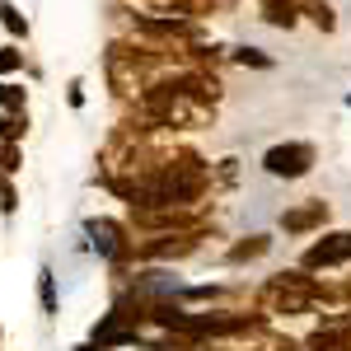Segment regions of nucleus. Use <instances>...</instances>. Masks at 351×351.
<instances>
[{
  "mask_svg": "<svg viewBox=\"0 0 351 351\" xmlns=\"http://www.w3.org/2000/svg\"><path fill=\"white\" fill-rule=\"evenodd\" d=\"M253 304H258V314H263V319H300V314H314V309H319L314 276H309V271H300V267L276 271V276H267V281L258 286Z\"/></svg>",
  "mask_w": 351,
  "mask_h": 351,
  "instance_id": "nucleus-1",
  "label": "nucleus"
},
{
  "mask_svg": "<svg viewBox=\"0 0 351 351\" xmlns=\"http://www.w3.org/2000/svg\"><path fill=\"white\" fill-rule=\"evenodd\" d=\"M351 263V230H324V239H314L300 253V271H332Z\"/></svg>",
  "mask_w": 351,
  "mask_h": 351,
  "instance_id": "nucleus-2",
  "label": "nucleus"
},
{
  "mask_svg": "<svg viewBox=\"0 0 351 351\" xmlns=\"http://www.w3.org/2000/svg\"><path fill=\"white\" fill-rule=\"evenodd\" d=\"M314 164H319V150L309 141H281V145H271L263 155V169L271 178H304Z\"/></svg>",
  "mask_w": 351,
  "mask_h": 351,
  "instance_id": "nucleus-3",
  "label": "nucleus"
},
{
  "mask_svg": "<svg viewBox=\"0 0 351 351\" xmlns=\"http://www.w3.org/2000/svg\"><path fill=\"white\" fill-rule=\"evenodd\" d=\"M202 351H300L295 337L276 332V328L258 324L248 332H234V337H216V342H202Z\"/></svg>",
  "mask_w": 351,
  "mask_h": 351,
  "instance_id": "nucleus-4",
  "label": "nucleus"
},
{
  "mask_svg": "<svg viewBox=\"0 0 351 351\" xmlns=\"http://www.w3.org/2000/svg\"><path fill=\"white\" fill-rule=\"evenodd\" d=\"M84 234H89V243H94L108 263H132V230H127L122 220L99 216V220L84 225Z\"/></svg>",
  "mask_w": 351,
  "mask_h": 351,
  "instance_id": "nucleus-5",
  "label": "nucleus"
},
{
  "mask_svg": "<svg viewBox=\"0 0 351 351\" xmlns=\"http://www.w3.org/2000/svg\"><path fill=\"white\" fill-rule=\"evenodd\" d=\"M300 351H351V314L347 309H332L324 324L300 342Z\"/></svg>",
  "mask_w": 351,
  "mask_h": 351,
  "instance_id": "nucleus-6",
  "label": "nucleus"
},
{
  "mask_svg": "<svg viewBox=\"0 0 351 351\" xmlns=\"http://www.w3.org/2000/svg\"><path fill=\"white\" fill-rule=\"evenodd\" d=\"M328 202L324 197H304V202H295V206H286L281 211V230L286 234H314V230H324L328 225Z\"/></svg>",
  "mask_w": 351,
  "mask_h": 351,
  "instance_id": "nucleus-7",
  "label": "nucleus"
},
{
  "mask_svg": "<svg viewBox=\"0 0 351 351\" xmlns=\"http://www.w3.org/2000/svg\"><path fill=\"white\" fill-rule=\"evenodd\" d=\"M267 248H271L267 234H248V239H239V243H230V248H225V263H230V267L258 263V258H267Z\"/></svg>",
  "mask_w": 351,
  "mask_h": 351,
  "instance_id": "nucleus-8",
  "label": "nucleus"
},
{
  "mask_svg": "<svg viewBox=\"0 0 351 351\" xmlns=\"http://www.w3.org/2000/svg\"><path fill=\"white\" fill-rule=\"evenodd\" d=\"M258 10H263V19L271 28H295V19H300L295 0H258Z\"/></svg>",
  "mask_w": 351,
  "mask_h": 351,
  "instance_id": "nucleus-9",
  "label": "nucleus"
},
{
  "mask_svg": "<svg viewBox=\"0 0 351 351\" xmlns=\"http://www.w3.org/2000/svg\"><path fill=\"white\" fill-rule=\"evenodd\" d=\"M28 112H0V145H24Z\"/></svg>",
  "mask_w": 351,
  "mask_h": 351,
  "instance_id": "nucleus-10",
  "label": "nucleus"
},
{
  "mask_svg": "<svg viewBox=\"0 0 351 351\" xmlns=\"http://www.w3.org/2000/svg\"><path fill=\"white\" fill-rule=\"evenodd\" d=\"M0 24L10 28V38H14V43H24V38H28V19L19 14V5H14V0H0Z\"/></svg>",
  "mask_w": 351,
  "mask_h": 351,
  "instance_id": "nucleus-11",
  "label": "nucleus"
},
{
  "mask_svg": "<svg viewBox=\"0 0 351 351\" xmlns=\"http://www.w3.org/2000/svg\"><path fill=\"white\" fill-rule=\"evenodd\" d=\"M0 112H28V89L24 84L0 80Z\"/></svg>",
  "mask_w": 351,
  "mask_h": 351,
  "instance_id": "nucleus-12",
  "label": "nucleus"
},
{
  "mask_svg": "<svg viewBox=\"0 0 351 351\" xmlns=\"http://www.w3.org/2000/svg\"><path fill=\"white\" fill-rule=\"evenodd\" d=\"M38 300H43V314H56V276L47 267L38 271Z\"/></svg>",
  "mask_w": 351,
  "mask_h": 351,
  "instance_id": "nucleus-13",
  "label": "nucleus"
},
{
  "mask_svg": "<svg viewBox=\"0 0 351 351\" xmlns=\"http://www.w3.org/2000/svg\"><path fill=\"white\" fill-rule=\"evenodd\" d=\"M24 169V145H0V173H19Z\"/></svg>",
  "mask_w": 351,
  "mask_h": 351,
  "instance_id": "nucleus-14",
  "label": "nucleus"
},
{
  "mask_svg": "<svg viewBox=\"0 0 351 351\" xmlns=\"http://www.w3.org/2000/svg\"><path fill=\"white\" fill-rule=\"evenodd\" d=\"M14 71H24V52H19V43L0 47V75H14Z\"/></svg>",
  "mask_w": 351,
  "mask_h": 351,
  "instance_id": "nucleus-15",
  "label": "nucleus"
},
{
  "mask_svg": "<svg viewBox=\"0 0 351 351\" xmlns=\"http://www.w3.org/2000/svg\"><path fill=\"white\" fill-rule=\"evenodd\" d=\"M19 211V192H14V183L0 173V216H14Z\"/></svg>",
  "mask_w": 351,
  "mask_h": 351,
  "instance_id": "nucleus-16",
  "label": "nucleus"
},
{
  "mask_svg": "<svg viewBox=\"0 0 351 351\" xmlns=\"http://www.w3.org/2000/svg\"><path fill=\"white\" fill-rule=\"evenodd\" d=\"M230 56H234L239 66H263V71H267V66H271V56H263V52H258V47H234V52H230Z\"/></svg>",
  "mask_w": 351,
  "mask_h": 351,
  "instance_id": "nucleus-17",
  "label": "nucleus"
},
{
  "mask_svg": "<svg viewBox=\"0 0 351 351\" xmlns=\"http://www.w3.org/2000/svg\"><path fill=\"white\" fill-rule=\"evenodd\" d=\"M66 99H71V108H84V80H71Z\"/></svg>",
  "mask_w": 351,
  "mask_h": 351,
  "instance_id": "nucleus-18",
  "label": "nucleus"
},
{
  "mask_svg": "<svg viewBox=\"0 0 351 351\" xmlns=\"http://www.w3.org/2000/svg\"><path fill=\"white\" fill-rule=\"evenodd\" d=\"M347 104H351V99H347Z\"/></svg>",
  "mask_w": 351,
  "mask_h": 351,
  "instance_id": "nucleus-19",
  "label": "nucleus"
}]
</instances>
